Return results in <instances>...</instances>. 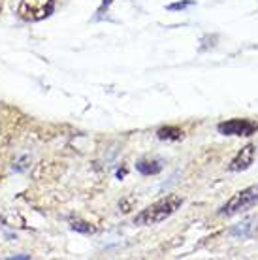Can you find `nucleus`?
Returning a JSON list of instances; mask_svg holds the SVG:
<instances>
[{"instance_id":"obj_1","label":"nucleus","mask_w":258,"mask_h":260,"mask_svg":"<svg viewBox=\"0 0 258 260\" xmlns=\"http://www.w3.org/2000/svg\"><path fill=\"white\" fill-rule=\"evenodd\" d=\"M183 206V198L179 194H168L156 200L155 204L147 206L145 209H142L140 213L136 215L134 224L138 226H151V224H158V222L166 221L168 217L177 211Z\"/></svg>"},{"instance_id":"obj_2","label":"nucleus","mask_w":258,"mask_h":260,"mask_svg":"<svg viewBox=\"0 0 258 260\" xmlns=\"http://www.w3.org/2000/svg\"><path fill=\"white\" fill-rule=\"evenodd\" d=\"M256 206H258V183L247 187V189H243V190H239V192H236V194L219 209V215L232 217V215H238V213H245V211L256 208Z\"/></svg>"},{"instance_id":"obj_3","label":"nucleus","mask_w":258,"mask_h":260,"mask_svg":"<svg viewBox=\"0 0 258 260\" xmlns=\"http://www.w3.org/2000/svg\"><path fill=\"white\" fill-rule=\"evenodd\" d=\"M55 10L53 0H19L17 4V15L25 21H42L49 17Z\"/></svg>"},{"instance_id":"obj_4","label":"nucleus","mask_w":258,"mask_h":260,"mask_svg":"<svg viewBox=\"0 0 258 260\" xmlns=\"http://www.w3.org/2000/svg\"><path fill=\"white\" fill-rule=\"evenodd\" d=\"M222 136H252L256 134L258 130V123L252 121V119H228V121H222L217 126Z\"/></svg>"},{"instance_id":"obj_5","label":"nucleus","mask_w":258,"mask_h":260,"mask_svg":"<svg viewBox=\"0 0 258 260\" xmlns=\"http://www.w3.org/2000/svg\"><path fill=\"white\" fill-rule=\"evenodd\" d=\"M254 156H256V145L254 143H247L245 147H241V151H238V155L230 160L228 170L230 172H245V170H249L252 166Z\"/></svg>"},{"instance_id":"obj_6","label":"nucleus","mask_w":258,"mask_h":260,"mask_svg":"<svg viewBox=\"0 0 258 260\" xmlns=\"http://www.w3.org/2000/svg\"><path fill=\"white\" fill-rule=\"evenodd\" d=\"M136 170L140 174H143V176H156L162 170V162L160 160H155V158H143V160L136 164Z\"/></svg>"},{"instance_id":"obj_7","label":"nucleus","mask_w":258,"mask_h":260,"mask_svg":"<svg viewBox=\"0 0 258 260\" xmlns=\"http://www.w3.org/2000/svg\"><path fill=\"white\" fill-rule=\"evenodd\" d=\"M156 136L160 138V140H168V142H179V140H183L185 132L177 128V126H164V128L156 132Z\"/></svg>"},{"instance_id":"obj_8","label":"nucleus","mask_w":258,"mask_h":260,"mask_svg":"<svg viewBox=\"0 0 258 260\" xmlns=\"http://www.w3.org/2000/svg\"><path fill=\"white\" fill-rule=\"evenodd\" d=\"M70 226H72V230L81 232V234H94V232H96V228L92 226L90 222H85V221H81V219H72Z\"/></svg>"},{"instance_id":"obj_9","label":"nucleus","mask_w":258,"mask_h":260,"mask_svg":"<svg viewBox=\"0 0 258 260\" xmlns=\"http://www.w3.org/2000/svg\"><path fill=\"white\" fill-rule=\"evenodd\" d=\"M188 6H194V0H183V2H175V4H170L168 6V10H185V8H188Z\"/></svg>"}]
</instances>
